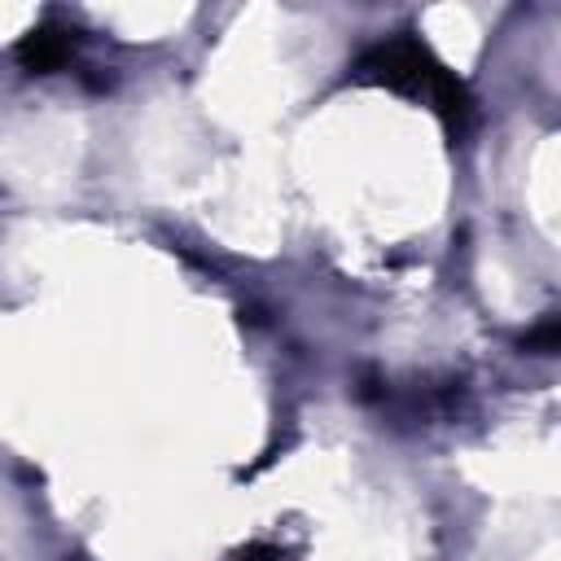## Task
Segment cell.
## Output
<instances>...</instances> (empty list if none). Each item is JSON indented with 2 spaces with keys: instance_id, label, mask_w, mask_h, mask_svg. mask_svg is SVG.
I'll list each match as a JSON object with an SVG mask.
<instances>
[{
  "instance_id": "1",
  "label": "cell",
  "mask_w": 561,
  "mask_h": 561,
  "mask_svg": "<svg viewBox=\"0 0 561 561\" xmlns=\"http://www.w3.org/2000/svg\"><path fill=\"white\" fill-rule=\"evenodd\" d=\"M351 79L355 83H377V88H390V92H403V96L425 101L451 131H460L469 123V114H473L469 88L416 35H390V39L364 48L359 61L351 66Z\"/></svg>"
},
{
  "instance_id": "2",
  "label": "cell",
  "mask_w": 561,
  "mask_h": 561,
  "mask_svg": "<svg viewBox=\"0 0 561 561\" xmlns=\"http://www.w3.org/2000/svg\"><path fill=\"white\" fill-rule=\"evenodd\" d=\"M70 53H75V35H70L66 26H53V22L26 31L22 44H18V61H22L31 75H53V70H61V66L70 61Z\"/></svg>"
},
{
  "instance_id": "3",
  "label": "cell",
  "mask_w": 561,
  "mask_h": 561,
  "mask_svg": "<svg viewBox=\"0 0 561 561\" xmlns=\"http://www.w3.org/2000/svg\"><path fill=\"white\" fill-rule=\"evenodd\" d=\"M241 561H259V552H250V557H241ZM267 561H280L276 552H267Z\"/></svg>"
}]
</instances>
